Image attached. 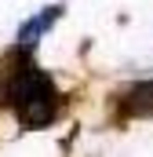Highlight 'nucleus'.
<instances>
[{
  "label": "nucleus",
  "mask_w": 153,
  "mask_h": 157,
  "mask_svg": "<svg viewBox=\"0 0 153 157\" xmlns=\"http://www.w3.org/2000/svg\"><path fill=\"white\" fill-rule=\"evenodd\" d=\"M120 110H124V117H153V77L135 80L120 95Z\"/></svg>",
  "instance_id": "nucleus-3"
},
{
  "label": "nucleus",
  "mask_w": 153,
  "mask_h": 157,
  "mask_svg": "<svg viewBox=\"0 0 153 157\" xmlns=\"http://www.w3.org/2000/svg\"><path fill=\"white\" fill-rule=\"evenodd\" d=\"M62 18V4H51V7H44V11H37L33 18H26L22 26H18V48H33V44H40V40L51 33V26Z\"/></svg>",
  "instance_id": "nucleus-2"
},
{
  "label": "nucleus",
  "mask_w": 153,
  "mask_h": 157,
  "mask_svg": "<svg viewBox=\"0 0 153 157\" xmlns=\"http://www.w3.org/2000/svg\"><path fill=\"white\" fill-rule=\"evenodd\" d=\"M0 95H4V80H0Z\"/></svg>",
  "instance_id": "nucleus-4"
},
{
  "label": "nucleus",
  "mask_w": 153,
  "mask_h": 157,
  "mask_svg": "<svg viewBox=\"0 0 153 157\" xmlns=\"http://www.w3.org/2000/svg\"><path fill=\"white\" fill-rule=\"evenodd\" d=\"M4 99H7V106L15 110V117H18V124L26 132H40V128L55 124L58 113H62V91H58V84L51 80L47 70H40L33 59H22L7 73Z\"/></svg>",
  "instance_id": "nucleus-1"
}]
</instances>
